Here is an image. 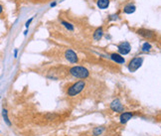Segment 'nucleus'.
Wrapping results in <instances>:
<instances>
[{
  "label": "nucleus",
  "mask_w": 161,
  "mask_h": 136,
  "mask_svg": "<svg viewBox=\"0 0 161 136\" xmlns=\"http://www.w3.org/2000/svg\"><path fill=\"white\" fill-rule=\"evenodd\" d=\"M61 23H62V25H63V26L66 27L67 30H69V31H74V26L71 24V23H69V22H67V21H64V20H62Z\"/></svg>",
  "instance_id": "ddd939ff"
},
{
  "label": "nucleus",
  "mask_w": 161,
  "mask_h": 136,
  "mask_svg": "<svg viewBox=\"0 0 161 136\" xmlns=\"http://www.w3.org/2000/svg\"><path fill=\"white\" fill-rule=\"evenodd\" d=\"M137 34L142 36L143 38H146V39H155V32L151 31V30H148V29H144V28H141L137 30Z\"/></svg>",
  "instance_id": "20e7f679"
},
{
  "label": "nucleus",
  "mask_w": 161,
  "mask_h": 136,
  "mask_svg": "<svg viewBox=\"0 0 161 136\" xmlns=\"http://www.w3.org/2000/svg\"><path fill=\"white\" fill-rule=\"evenodd\" d=\"M136 10V7L134 4H127L123 7V12L126 14H132Z\"/></svg>",
  "instance_id": "9b49d317"
},
{
  "label": "nucleus",
  "mask_w": 161,
  "mask_h": 136,
  "mask_svg": "<svg viewBox=\"0 0 161 136\" xmlns=\"http://www.w3.org/2000/svg\"><path fill=\"white\" fill-rule=\"evenodd\" d=\"M31 22H32V19H30L29 21H27V23H26V27H28V26H29Z\"/></svg>",
  "instance_id": "a211bd4d"
},
{
  "label": "nucleus",
  "mask_w": 161,
  "mask_h": 136,
  "mask_svg": "<svg viewBox=\"0 0 161 136\" xmlns=\"http://www.w3.org/2000/svg\"><path fill=\"white\" fill-rule=\"evenodd\" d=\"M111 108H112V110L116 111V112H122L124 110V106L118 99H114L111 103Z\"/></svg>",
  "instance_id": "0eeeda50"
},
{
  "label": "nucleus",
  "mask_w": 161,
  "mask_h": 136,
  "mask_svg": "<svg viewBox=\"0 0 161 136\" xmlns=\"http://www.w3.org/2000/svg\"><path fill=\"white\" fill-rule=\"evenodd\" d=\"M132 117H133V114H132L131 112H123V113H122V115H120V117H119L120 123L124 124L127 121H129Z\"/></svg>",
  "instance_id": "1a4fd4ad"
},
{
  "label": "nucleus",
  "mask_w": 161,
  "mask_h": 136,
  "mask_svg": "<svg viewBox=\"0 0 161 136\" xmlns=\"http://www.w3.org/2000/svg\"><path fill=\"white\" fill-rule=\"evenodd\" d=\"M85 87H86V82L84 81H79L68 88L67 94L69 97H76L84 91Z\"/></svg>",
  "instance_id": "f257e3e1"
},
{
  "label": "nucleus",
  "mask_w": 161,
  "mask_h": 136,
  "mask_svg": "<svg viewBox=\"0 0 161 136\" xmlns=\"http://www.w3.org/2000/svg\"><path fill=\"white\" fill-rule=\"evenodd\" d=\"M102 36H103V29H102V27H99L94 33V40L100 41V40H101Z\"/></svg>",
  "instance_id": "9d476101"
},
{
  "label": "nucleus",
  "mask_w": 161,
  "mask_h": 136,
  "mask_svg": "<svg viewBox=\"0 0 161 136\" xmlns=\"http://www.w3.org/2000/svg\"><path fill=\"white\" fill-rule=\"evenodd\" d=\"M142 63H143V59L140 57H135V58L132 59V60H130V62L128 64L129 72L134 73L135 71H137L142 66Z\"/></svg>",
  "instance_id": "7ed1b4c3"
},
{
  "label": "nucleus",
  "mask_w": 161,
  "mask_h": 136,
  "mask_svg": "<svg viewBox=\"0 0 161 136\" xmlns=\"http://www.w3.org/2000/svg\"><path fill=\"white\" fill-rule=\"evenodd\" d=\"M96 5L100 9H106L110 5V0H97Z\"/></svg>",
  "instance_id": "f8f14e48"
},
{
  "label": "nucleus",
  "mask_w": 161,
  "mask_h": 136,
  "mask_svg": "<svg viewBox=\"0 0 161 136\" xmlns=\"http://www.w3.org/2000/svg\"><path fill=\"white\" fill-rule=\"evenodd\" d=\"M70 74L75 76V78H78V79H87L90 73L89 71L84 68V67H80V66H75L73 68L70 69Z\"/></svg>",
  "instance_id": "f03ea898"
},
{
  "label": "nucleus",
  "mask_w": 161,
  "mask_h": 136,
  "mask_svg": "<svg viewBox=\"0 0 161 136\" xmlns=\"http://www.w3.org/2000/svg\"><path fill=\"white\" fill-rule=\"evenodd\" d=\"M111 59L116 62L117 64H124L125 63V59L120 56V54H117V53H112V54H111Z\"/></svg>",
  "instance_id": "6e6552de"
},
{
  "label": "nucleus",
  "mask_w": 161,
  "mask_h": 136,
  "mask_svg": "<svg viewBox=\"0 0 161 136\" xmlns=\"http://www.w3.org/2000/svg\"><path fill=\"white\" fill-rule=\"evenodd\" d=\"M151 44L150 43H148V42H146V43H144L142 45V48H141V50H142V52H149L151 50Z\"/></svg>",
  "instance_id": "2eb2a0df"
},
{
  "label": "nucleus",
  "mask_w": 161,
  "mask_h": 136,
  "mask_svg": "<svg viewBox=\"0 0 161 136\" xmlns=\"http://www.w3.org/2000/svg\"><path fill=\"white\" fill-rule=\"evenodd\" d=\"M65 58L72 64L78 63V56L73 50H67L66 53H65Z\"/></svg>",
  "instance_id": "423d86ee"
},
{
  "label": "nucleus",
  "mask_w": 161,
  "mask_h": 136,
  "mask_svg": "<svg viewBox=\"0 0 161 136\" xmlns=\"http://www.w3.org/2000/svg\"><path fill=\"white\" fill-rule=\"evenodd\" d=\"M2 116H3L4 121L6 122L7 125L11 126V122H10L9 118H8V114H7V110H6V109H3V110H2Z\"/></svg>",
  "instance_id": "4468645a"
},
{
  "label": "nucleus",
  "mask_w": 161,
  "mask_h": 136,
  "mask_svg": "<svg viewBox=\"0 0 161 136\" xmlns=\"http://www.w3.org/2000/svg\"><path fill=\"white\" fill-rule=\"evenodd\" d=\"M3 13V6L1 4H0V15H1Z\"/></svg>",
  "instance_id": "f3484780"
},
{
  "label": "nucleus",
  "mask_w": 161,
  "mask_h": 136,
  "mask_svg": "<svg viewBox=\"0 0 161 136\" xmlns=\"http://www.w3.org/2000/svg\"><path fill=\"white\" fill-rule=\"evenodd\" d=\"M118 52L120 53V55H126L128 54L131 50V46L128 42H122L117 46Z\"/></svg>",
  "instance_id": "39448f33"
},
{
  "label": "nucleus",
  "mask_w": 161,
  "mask_h": 136,
  "mask_svg": "<svg viewBox=\"0 0 161 136\" xmlns=\"http://www.w3.org/2000/svg\"><path fill=\"white\" fill-rule=\"evenodd\" d=\"M103 130H105V127H96V128H95L94 129V135L95 136L101 135L103 132Z\"/></svg>",
  "instance_id": "dca6fc26"
}]
</instances>
